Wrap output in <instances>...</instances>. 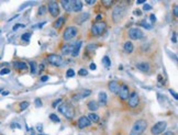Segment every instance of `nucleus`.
Returning <instances> with one entry per match:
<instances>
[{
  "instance_id": "1",
  "label": "nucleus",
  "mask_w": 178,
  "mask_h": 135,
  "mask_svg": "<svg viewBox=\"0 0 178 135\" xmlns=\"http://www.w3.org/2000/svg\"><path fill=\"white\" fill-rule=\"evenodd\" d=\"M147 128V121L141 119V120L135 121V123L133 124L132 129L130 131V135H142L144 131Z\"/></svg>"
},
{
  "instance_id": "2",
  "label": "nucleus",
  "mask_w": 178,
  "mask_h": 135,
  "mask_svg": "<svg viewBox=\"0 0 178 135\" xmlns=\"http://www.w3.org/2000/svg\"><path fill=\"white\" fill-rule=\"evenodd\" d=\"M57 109H58V112L62 113L66 119H73L74 115H75L74 108L68 102H60V105L57 107Z\"/></svg>"
},
{
  "instance_id": "3",
  "label": "nucleus",
  "mask_w": 178,
  "mask_h": 135,
  "mask_svg": "<svg viewBox=\"0 0 178 135\" xmlns=\"http://www.w3.org/2000/svg\"><path fill=\"white\" fill-rule=\"evenodd\" d=\"M126 14V7L122 5H117L112 10V20L114 23H119Z\"/></svg>"
},
{
  "instance_id": "4",
  "label": "nucleus",
  "mask_w": 178,
  "mask_h": 135,
  "mask_svg": "<svg viewBox=\"0 0 178 135\" xmlns=\"http://www.w3.org/2000/svg\"><path fill=\"white\" fill-rule=\"evenodd\" d=\"M107 29V24L105 22H97L91 27V34L93 36H100Z\"/></svg>"
},
{
  "instance_id": "5",
  "label": "nucleus",
  "mask_w": 178,
  "mask_h": 135,
  "mask_svg": "<svg viewBox=\"0 0 178 135\" xmlns=\"http://www.w3.org/2000/svg\"><path fill=\"white\" fill-rule=\"evenodd\" d=\"M166 128H167V123L165 121H159L156 124H154L151 129V133L153 135H159L163 134L166 131Z\"/></svg>"
},
{
  "instance_id": "6",
  "label": "nucleus",
  "mask_w": 178,
  "mask_h": 135,
  "mask_svg": "<svg viewBox=\"0 0 178 135\" xmlns=\"http://www.w3.org/2000/svg\"><path fill=\"white\" fill-rule=\"evenodd\" d=\"M48 62L50 63L51 65L58 67V66L63 65L64 59L63 57L60 55H58V54H50V55L48 56Z\"/></svg>"
},
{
  "instance_id": "7",
  "label": "nucleus",
  "mask_w": 178,
  "mask_h": 135,
  "mask_svg": "<svg viewBox=\"0 0 178 135\" xmlns=\"http://www.w3.org/2000/svg\"><path fill=\"white\" fill-rule=\"evenodd\" d=\"M128 35H129V38H130L131 40H141V39L144 36V33H143V31L141 30V29L132 28V29L129 30Z\"/></svg>"
},
{
  "instance_id": "8",
  "label": "nucleus",
  "mask_w": 178,
  "mask_h": 135,
  "mask_svg": "<svg viewBox=\"0 0 178 135\" xmlns=\"http://www.w3.org/2000/svg\"><path fill=\"white\" fill-rule=\"evenodd\" d=\"M78 30L76 27H68L65 31H64V34H63V39L65 41H69L72 39H74L77 35Z\"/></svg>"
},
{
  "instance_id": "9",
  "label": "nucleus",
  "mask_w": 178,
  "mask_h": 135,
  "mask_svg": "<svg viewBox=\"0 0 178 135\" xmlns=\"http://www.w3.org/2000/svg\"><path fill=\"white\" fill-rule=\"evenodd\" d=\"M48 10L50 11V13L52 14V17L57 18L60 15V6L56 1H51L48 5Z\"/></svg>"
},
{
  "instance_id": "10",
  "label": "nucleus",
  "mask_w": 178,
  "mask_h": 135,
  "mask_svg": "<svg viewBox=\"0 0 178 135\" xmlns=\"http://www.w3.org/2000/svg\"><path fill=\"white\" fill-rule=\"evenodd\" d=\"M128 103H129V107L130 108H135L139 105V103H140V97H139L138 92L136 91H133V92L130 93V96H129L128 98Z\"/></svg>"
},
{
  "instance_id": "11",
  "label": "nucleus",
  "mask_w": 178,
  "mask_h": 135,
  "mask_svg": "<svg viewBox=\"0 0 178 135\" xmlns=\"http://www.w3.org/2000/svg\"><path fill=\"white\" fill-rule=\"evenodd\" d=\"M119 98H120L121 100H126L130 96V88L128 87L126 85H120V89H119Z\"/></svg>"
},
{
  "instance_id": "12",
  "label": "nucleus",
  "mask_w": 178,
  "mask_h": 135,
  "mask_svg": "<svg viewBox=\"0 0 178 135\" xmlns=\"http://www.w3.org/2000/svg\"><path fill=\"white\" fill-rule=\"evenodd\" d=\"M77 125L79 129H85V128H88V126H90L91 122L89 121V119H88L86 115H84V117H81V118L78 119Z\"/></svg>"
},
{
  "instance_id": "13",
  "label": "nucleus",
  "mask_w": 178,
  "mask_h": 135,
  "mask_svg": "<svg viewBox=\"0 0 178 135\" xmlns=\"http://www.w3.org/2000/svg\"><path fill=\"white\" fill-rule=\"evenodd\" d=\"M108 87H109V90H110L112 93H118L119 89H120V84H119L118 81H115V80H112V81L109 83Z\"/></svg>"
},
{
  "instance_id": "14",
  "label": "nucleus",
  "mask_w": 178,
  "mask_h": 135,
  "mask_svg": "<svg viewBox=\"0 0 178 135\" xmlns=\"http://www.w3.org/2000/svg\"><path fill=\"white\" fill-rule=\"evenodd\" d=\"M136 67H138V69H140L141 72H143V73H147L148 70L151 69V66L147 62L139 63V64H136Z\"/></svg>"
},
{
  "instance_id": "15",
  "label": "nucleus",
  "mask_w": 178,
  "mask_h": 135,
  "mask_svg": "<svg viewBox=\"0 0 178 135\" xmlns=\"http://www.w3.org/2000/svg\"><path fill=\"white\" fill-rule=\"evenodd\" d=\"M90 93H91L90 90H88V89L81 90L79 93H76V95L74 96V99H75V100H81L83 98H86V97H88V96H90Z\"/></svg>"
},
{
  "instance_id": "16",
  "label": "nucleus",
  "mask_w": 178,
  "mask_h": 135,
  "mask_svg": "<svg viewBox=\"0 0 178 135\" xmlns=\"http://www.w3.org/2000/svg\"><path fill=\"white\" fill-rule=\"evenodd\" d=\"M81 41H78V42H76L75 44H73V50H72V55L74 56V57H76V56H78V54H79V51H81Z\"/></svg>"
},
{
  "instance_id": "17",
  "label": "nucleus",
  "mask_w": 178,
  "mask_h": 135,
  "mask_svg": "<svg viewBox=\"0 0 178 135\" xmlns=\"http://www.w3.org/2000/svg\"><path fill=\"white\" fill-rule=\"evenodd\" d=\"M72 10L75 11V12H79V11L83 10V2H81V0H75V1H73Z\"/></svg>"
},
{
  "instance_id": "18",
  "label": "nucleus",
  "mask_w": 178,
  "mask_h": 135,
  "mask_svg": "<svg viewBox=\"0 0 178 135\" xmlns=\"http://www.w3.org/2000/svg\"><path fill=\"white\" fill-rule=\"evenodd\" d=\"M13 66H14V68H15V69H18V70L28 69V65H27L24 62H20V60H17V62L13 63Z\"/></svg>"
},
{
  "instance_id": "19",
  "label": "nucleus",
  "mask_w": 178,
  "mask_h": 135,
  "mask_svg": "<svg viewBox=\"0 0 178 135\" xmlns=\"http://www.w3.org/2000/svg\"><path fill=\"white\" fill-rule=\"evenodd\" d=\"M65 20H66L65 17H60L55 22L53 23V27L55 29H60L64 24H65Z\"/></svg>"
},
{
  "instance_id": "20",
  "label": "nucleus",
  "mask_w": 178,
  "mask_h": 135,
  "mask_svg": "<svg viewBox=\"0 0 178 135\" xmlns=\"http://www.w3.org/2000/svg\"><path fill=\"white\" fill-rule=\"evenodd\" d=\"M123 50H124V52H126V53H128V54H131V53L133 52V50H134L133 43L130 42V41L126 42L124 44H123Z\"/></svg>"
},
{
  "instance_id": "21",
  "label": "nucleus",
  "mask_w": 178,
  "mask_h": 135,
  "mask_svg": "<svg viewBox=\"0 0 178 135\" xmlns=\"http://www.w3.org/2000/svg\"><path fill=\"white\" fill-rule=\"evenodd\" d=\"M87 107H88V109L90 111H97L98 109H99V104H98L97 102H96L95 100H91V101H89V102L87 103Z\"/></svg>"
},
{
  "instance_id": "22",
  "label": "nucleus",
  "mask_w": 178,
  "mask_h": 135,
  "mask_svg": "<svg viewBox=\"0 0 178 135\" xmlns=\"http://www.w3.org/2000/svg\"><path fill=\"white\" fill-rule=\"evenodd\" d=\"M60 5L63 6V8L65 9L66 11H70V10H72V5H73V1H70V0H63V1H60Z\"/></svg>"
},
{
  "instance_id": "23",
  "label": "nucleus",
  "mask_w": 178,
  "mask_h": 135,
  "mask_svg": "<svg viewBox=\"0 0 178 135\" xmlns=\"http://www.w3.org/2000/svg\"><path fill=\"white\" fill-rule=\"evenodd\" d=\"M72 50H73V44H65L62 47V53L64 55H68V54L72 53Z\"/></svg>"
},
{
  "instance_id": "24",
  "label": "nucleus",
  "mask_w": 178,
  "mask_h": 135,
  "mask_svg": "<svg viewBox=\"0 0 178 135\" xmlns=\"http://www.w3.org/2000/svg\"><path fill=\"white\" fill-rule=\"evenodd\" d=\"M88 119H89V121H90L91 123H98L99 122V120H100V118H99V115L96 114V113H89L87 117Z\"/></svg>"
},
{
  "instance_id": "25",
  "label": "nucleus",
  "mask_w": 178,
  "mask_h": 135,
  "mask_svg": "<svg viewBox=\"0 0 178 135\" xmlns=\"http://www.w3.org/2000/svg\"><path fill=\"white\" fill-rule=\"evenodd\" d=\"M99 104L101 105L107 104V95H106V92L99 93Z\"/></svg>"
},
{
  "instance_id": "26",
  "label": "nucleus",
  "mask_w": 178,
  "mask_h": 135,
  "mask_svg": "<svg viewBox=\"0 0 178 135\" xmlns=\"http://www.w3.org/2000/svg\"><path fill=\"white\" fill-rule=\"evenodd\" d=\"M88 18H89V13H83L81 15H79L77 20L78 24H83L86 20H88Z\"/></svg>"
},
{
  "instance_id": "27",
  "label": "nucleus",
  "mask_w": 178,
  "mask_h": 135,
  "mask_svg": "<svg viewBox=\"0 0 178 135\" xmlns=\"http://www.w3.org/2000/svg\"><path fill=\"white\" fill-rule=\"evenodd\" d=\"M102 64L105 65L106 68H109L111 66V60L110 58H109V56H105V57L102 58Z\"/></svg>"
},
{
  "instance_id": "28",
  "label": "nucleus",
  "mask_w": 178,
  "mask_h": 135,
  "mask_svg": "<svg viewBox=\"0 0 178 135\" xmlns=\"http://www.w3.org/2000/svg\"><path fill=\"white\" fill-rule=\"evenodd\" d=\"M30 72L32 74H36V72H38V67H36L35 62H30Z\"/></svg>"
},
{
  "instance_id": "29",
  "label": "nucleus",
  "mask_w": 178,
  "mask_h": 135,
  "mask_svg": "<svg viewBox=\"0 0 178 135\" xmlns=\"http://www.w3.org/2000/svg\"><path fill=\"white\" fill-rule=\"evenodd\" d=\"M113 0H103L102 6H105V8H111L113 6Z\"/></svg>"
},
{
  "instance_id": "30",
  "label": "nucleus",
  "mask_w": 178,
  "mask_h": 135,
  "mask_svg": "<svg viewBox=\"0 0 178 135\" xmlns=\"http://www.w3.org/2000/svg\"><path fill=\"white\" fill-rule=\"evenodd\" d=\"M30 38H31V33L27 32V33H24V34H22L21 40L24 41V42H29V41H30Z\"/></svg>"
},
{
  "instance_id": "31",
  "label": "nucleus",
  "mask_w": 178,
  "mask_h": 135,
  "mask_svg": "<svg viewBox=\"0 0 178 135\" xmlns=\"http://www.w3.org/2000/svg\"><path fill=\"white\" fill-rule=\"evenodd\" d=\"M19 105H20V110L23 111V110H25L29 105H30V103H29L28 101H22V102H20V104H19Z\"/></svg>"
},
{
  "instance_id": "32",
  "label": "nucleus",
  "mask_w": 178,
  "mask_h": 135,
  "mask_svg": "<svg viewBox=\"0 0 178 135\" xmlns=\"http://www.w3.org/2000/svg\"><path fill=\"white\" fill-rule=\"evenodd\" d=\"M140 24L142 25L143 28L147 29V30H151V29L153 28V27H152V24H150V23H147V22H146V21H141V23H140Z\"/></svg>"
},
{
  "instance_id": "33",
  "label": "nucleus",
  "mask_w": 178,
  "mask_h": 135,
  "mask_svg": "<svg viewBox=\"0 0 178 135\" xmlns=\"http://www.w3.org/2000/svg\"><path fill=\"white\" fill-rule=\"evenodd\" d=\"M46 9H48V8H46L45 6H42V7H40L38 14H39V15H43V14H44V13L46 12Z\"/></svg>"
},
{
  "instance_id": "34",
  "label": "nucleus",
  "mask_w": 178,
  "mask_h": 135,
  "mask_svg": "<svg viewBox=\"0 0 178 135\" xmlns=\"http://www.w3.org/2000/svg\"><path fill=\"white\" fill-rule=\"evenodd\" d=\"M74 76H75V72H74V69H67V72H66V77L70 78V77H74Z\"/></svg>"
},
{
  "instance_id": "35",
  "label": "nucleus",
  "mask_w": 178,
  "mask_h": 135,
  "mask_svg": "<svg viewBox=\"0 0 178 135\" xmlns=\"http://www.w3.org/2000/svg\"><path fill=\"white\" fill-rule=\"evenodd\" d=\"M78 75H79V76H87L88 75V70L85 69V68H81L79 72H78Z\"/></svg>"
},
{
  "instance_id": "36",
  "label": "nucleus",
  "mask_w": 178,
  "mask_h": 135,
  "mask_svg": "<svg viewBox=\"0 0 178 135\" xmlns=\"http://www.w3.org/2000/svg\"><path fill=\"white\" fill-rule=\"evenodd\" d=\"M50 119L53 121V122H60V118H58L56 114H54V113H52V114L50 115Z\"/></svg>"
},
{
  "instance_id": "37",
  "label": "nucleus",
  "mask_w": 178,
  "mask_h": 135,
  "mask_svg": "<svg viewBox=\"0 0 178 135\" xmlns=\"http://www.w3.org/2000/svg\"><path fill=\"white\" fill-rule=\"evenodd\" d=\"M97 47H98V45H96V44H89V45L87 46V51H88V52H90V51H93H93H95Z\"/></svg>"
},
{
  "instance_id": "38",
  "label": "nucleus",
  "mask_w": 178,
  "mask_h": 135,
  "mask_svg": "<svg viewBox=\"0 0 178 135\" xmlns=\"http://www.w3.org/2000/svg\"><path fill=\"white\" fill-rule=\"evenodd\" d=\"M62 102V98H58V99H56L54 102H53V104H52V107L53 108H57L58 105H60V103Z\"/></svg>"
},
{
  "instance_id": "39",
  "label": "nucleus",
  "mask_w": 178,
  "mask_h": 135,
  "mask_svg": "<svg viewBox=\"0 0 178 135\" xmlns=\"http://www.w3.org/2000/svg\"><path fill=\"white\" fill-rule=\"evenodd\" d=\"M10 73V69L9 68H2V69L0 70V75H8V74Z\"/></svg>"
},
{
  "instance_id": "40",
  "label": "nucleus",
  "mask_w": 178,
  "mask_h": 135,
  "mask_svg": "<svg viewBox=\"0 0 178 135\" xmlns=\"http://www.w3.org/2000/svg\"><path fill=\"white\" fill-rule=\"evenodd\" d=\"M34 103H35V105H36V107H41V105H42V100H41L40 98H36V99H35V101H34Z\"/></svg>"
},
{
  "instance_id": "41",
  "label": "nucleus",
  "mask_w": 178,
  "mask_h": 135,
  "mask_svg": "<svg viewBox=\"0 0 178 135\" xmlns=\"http://www.w3.org/2000/svg\"><path fill=\"white\" fill-rule=\"evenodd\" d=\"M24 27H25L24 24H20V23H18V24H15L14 27H13L12 30H13V31H15V30H18V29H19V28H24Z\"/></svg>"
},
{
  "instance_id": "42",
  "label": "nucleus",
  "mask_w": 178,
  "mask_h": 135,
  "mask_svg": "<svg viewBox=\"0 0 178 135\" xmlns=\"http://www.w3.org/2000/svg\"><path fill=\"white\" fill-rule=\"evenodd\" d=\"M143 10L144 11H148V10H152V7H151L150 5H147V3H144V6H143Z\"/></svg>"
},
{
  "instance_id": "43",
  "label": "nucleus",
  "mask_w": 178,
  "mask_h": 135,
  "mask_svg": "<svg viewBox=\"0 0 178 135\" xmlns=\"http://www.w3.org/2000/svg\"><path fill=\"white\" fill-rule=\"evenodd\" d=\"M172 42L175 43V44L177 43V33H176V32L173 33V36H172Z\"/></svg>"
},
{
  "instance_id": "44",
  "label": "nucleus",
  "mask_w": 178,
  "mask_h": 135,
  "mask_svg": "<svg viewBox=\"0 0 178 135\" xmlns=\"http://www.w3.org/2000/svg\"><path fill=\"white\" fill-rule=\"evenodd\" d=\"M150 20L152 23H155L156 22V15L155 14H151L150 15Z\"/></svg>"
},
{
  "instance_id": "45",
  "label": "nucleus",
  "mask_w": 178,
  "mask_h": 135,
  "mask_svg": "<svg viewBox=\"0 0 178 135\" xmlns=\"http://www.w3.org/2000/svg\"><path fill=\"white\" fill-rule=\"evenodd\" d=\"M169 92H171V95H173V97L175 98L176 100L178 99V97H177V93L175 92V91H173V89H169Z\"/></svg>"
},
{
  "instance_id": "46",
  "label": "nucleus",
  "mask_w": 178,
  "mask_h": 135,
  "mask_svg": "<svg viewBox=\"0 0 178 135\" xmlns=\"http://www.w3.org/2000/svg\"><path fill=\"white\" fill-rule=\"evenodd\" d=\"M174 15H175V17H178V7H177V5L174 7Z\"/></svg>"
},
{
  "instance_id": "47",
  "label": "nucleus",
  "mask_w": 178,
  "mask_h": 135,
  "mask_svg": "<svg viewBox=\"0 0 178 135\" xmlns=\"http://www.w3.org/2000/svg\"><path fill=\"white\" fill-rule=\"evenodd\" d=\"M48 76H42V77H41V81H43V83H44V81H48Z\"/></svg>"
},
{
  "instance_id": "48",
  "label": "nucleus",
  "mask_w": 178,
  "mask_h": 135,
  "mask_svg": "<svg viewBox=\"0 0 178 135\" xmlns=\"http://www.w3.org/2000/svg\"><path fill=\"white\" fill-rule=\"evenodd\" d=\"M162 135H175V134H174V132H172V131H166V132H164V134Z\"/></svg>"
},
{
  "instance_id": "49",
  "label": "nucleus",
  "mask_w": 178,
  "mask_h": 135,
  "mask_svg": "<svg viewBox=\"0 0 178 135\" xmlns=\"http://www.w3.org/2000/svg\"><path fill=\"white\" fill-rule=\"evenodd\" d=\"M96 68H97V66H96V64H93V63H91V64H90V69L95 70Z\"/></svg>"
},
{
  "instance_id": "50",
  "label": "nucleus",
  "mask_w": 178,
  "mask_h": 135,
  "mask_svg": "<svg viewBox=\"0 0 178 135\" xmlns=\"http://www.w3.org/2000/svg\"><path fill=\"white\" fill-rule=\"evenodd\" d=\"M136 3H138V5H144V3H145V0H139V1H136Z\"/></svg>"
},
{
  "instance_id": "51",
  "label": "nucleus",
  "mask_w": 178,
  "mask_h": 135,
  "mask_svg": "<svg viewBox=\"0 0 178 135\" xmlns=\"http://www.w3.org/2000/svg\"><path fill=\"white\" fill-rule=\"evenodd\" d=\"M95 2H96V1H95V0H93V1H86V3H87V5H95Z\"/></svg>"
},
{
  "instance_id": "52",
  "label": "nucleus",
  "mask_w": 178,
  "mask_h": 135,
  "mask_svg": "<svg viewBox=\"0 0 178 135\" xmlns=\"http://www.w3.org/2000/svg\"><path fill=\"white\" fill-rule=\"evenodd\" d=\"M39 69H40L41 72H42V70H44V65H43V64H41V65L39 66Z\"/></svg>"
},
{
  "instance_id": "53",
  "label": "nucleus",
  "mask_w": 178,
  "mask_h": 135,
  "mask_svg": "<svg viewBox=\"0 0 178 135\" xmlns=\"http://www.w3.org/2000/svg\"><path fill=\"white\" fill-rule=\"evenodd\" d=\"M101 19H102V15H101V14L97 15V20H98V21H99V20H101Z\"/></svg>"
},
{
  "instance_id": "54",
  "label": "nucleus",
  "mask_w": 178,
  "mask_h": 135,
  "mask_svg": "<svg viewBox=\"0 0 178 135\" xmlns=\"http://www.w3.org/2000/svg\"><path fill=\"white\" fill-rule=\"evenodd\" d=\"M162 79H163V78H162V76L158 75V80H159V81H162Z\"/></svg>"
},
{
  "instance_id": "55",
  "label": "nucleus",
  "mask_w": 178,
  "mask_h": 135,
  "mask_svg": "<svg viewBox=\"0 0 178 135\" xmlns=\"http://www.w3.org/2000/svg\"><path fill=\"white\" fill-rule=\"evenodd\" d=\"M8 93H9V92H8V91H5V92H3L2 95H3V96H6V95H8Z\"/></svg>"
},
{
  "instance_id": "56",
  "label": "nucleus",
  "mask_w": 178,
  "mask_h": 135,
  "mask_svg": "<svg viewBox=\"0 0 178 135\" xmlns=\"http://www.w3.org/2000/svg\"><path fill=\"white\" fill-rule=\"evenodd\" d=\"M1 91H2V89H1V88H0V92H1Z\"/></svg>"
},
{
  "instance_id": "57",
  "label": "nucleus",
  "mask_w": 178,
  "mask_h": 135,
  "mask_svg": "<svg viewBox=\"0 0 178 135\" xmlns=\"http://www.w3.org/2000/svg\"><path fill=\"white\" fill-rule=\"evenodd\" d=\"M32 135H33V134H32Z\"/></svg>"
}]
</instances>
